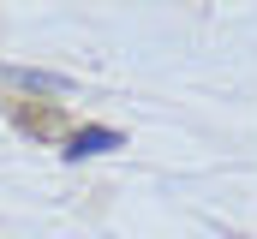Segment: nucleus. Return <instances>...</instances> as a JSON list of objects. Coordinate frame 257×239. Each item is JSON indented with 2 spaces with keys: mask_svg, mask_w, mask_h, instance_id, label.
<instances>
[{
  "mask_svg": "<svg viewBox=\"0 0 257 239\" xmlns=\"http://www.w3.org/2000/svg\"><path fill=\"white\" fill-rule=\"evenodd\" d=\"M126 144V132H114V126H84V132H72L66 138V162H90V156H108V150H120Z\"/></svg>",
  "mask_w": 257,
  "mask_h": 239,
  "instance_id": "1",
  "label": "nucleus"
},
{
  "mask_svg": "<svg viewBox=\"0 0 257 239\" xmlns=\"http://www.w3.org/2000/svg\"><path fill=\"white\" fill-rule=\"evenodd\" d=\"M0 78L18 84V90H42V96H66V90H72L66 72H30V66H0Z\"/></svg>",
  "mask_w": 257,
  "mask_h": 239,
  "instance_id": "2",
  "label": "nucleus"
}]
</instances>
